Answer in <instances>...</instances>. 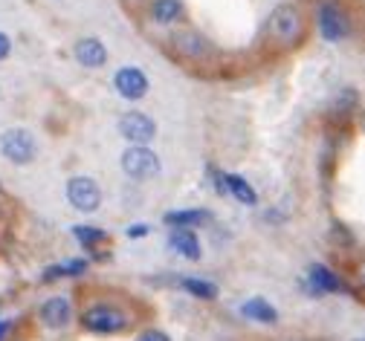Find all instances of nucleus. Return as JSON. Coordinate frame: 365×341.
Here are the masks:
<instances>
[{
	"mask_svg": "<svg viewBox=\"0 0 365 341\" xmlns=\"http://www.w3.org/2000/svg\"><path fill=\"white\" fill-rule=\"evenodd\" d=\"M316 26H319V35H322L325 41H331V43L345 41L351 35V18L336 0H322V4H319Z\"/></svg>",
	"mask_w": 365,
	"mask_h": 341,
	"instance_id": "obj_7",
	"label": "nucleus"
},
{
	"mask_svg": "<svg viewBox=\"0 0 365 341\" xmlns=\"http://www.w3.org/2000/svg\"><path fill=\"white\" fill-rule=\"evenodd\" d=\"M226 194H232V197L238 203H244V206H255L258 203L255 188L244 177H238V174H226Z\"/></svg>",
	"mask_w": 365,
	"mask_h": 341,
	"instance_id": "obj_18",
	"label": "nucleus"
},
{
	"mask_svg": "<svg viewBox=\"0 0 365 341\" xmlns=\"http://www.w3.org/2000/svg\"><path fill=\"white\" fill-rule=\"evenodd\" d=\"M38 318L47 330H67L73 324V318H76L73 301L67 295H50L47 301H41Z\"/></svg>",
	"mask_w": 365,
	"mask_h": 341,
	"instance_id": "obj_10",
	"label": "nucleus"
},
{
	"mask_svg": "<svg viewBox=\"0 0 365 341\" xmlns=\"http://www.w3.org/2000/svg\"><path fill=\"white\" fill-rule=\"evenodd\" d=\"M168 46L174 58L186 64H209L215 58V43L192 26H174V32L168 35Z\"/></svg>",
	"mask_w": 365,
	"mask_h": 341,
	"instance_id": "obj_3",
	"label": "nucleus"
},
{
	"mask_svg": "<svg viewBox=\"0 0 365 341\" xmlns=\"http://www.w3.org/2000/svg\"><path fill=\"white\" fill-rule=\"evenodd\" d=\"M113 90L122 95L125 102H143L148 90H151V81L145 75L143 67H133V64H125L113 73Z\"/></svg>",
	"mask_w": 365,
	"mask_h": 341,
	"instance_id": "obj_9",
	"label": "nucleus"
},
{
	"mask_svg": "<svg viewBox=\"0 0 365 341\" xmlns=\"http://www.w3.org/2000/svg\"><path fill=\"white\" fill-rule=\"evenodd\" d=\"M136 341H171V338H168L163 330H157V327H148V330H145L140 338H136Z\"/></svg>",
	"mask_w": 365,
	"mask_h": 341,
	"instance_id": "obj_21",
	"label": "nucleus"
},
{
	"mask_svg": "<svg viewBox=\"0 0 365 341\" xmlns=\"http://www.w3.org/2000/svg\"><path fill=\"white\" fill-rule=\"evenodd\" d=\"M0 154L12 165H32L38 157V139L26 127H9L0 133Z\"/></svg>",
	"mask_w": 365,
	"mask_h": 341,
	"instance_id": "obj_5",
	"label": "nucleus"
},
{
	"mask_svg": "<svg viewBox=\"0 0 365 341\" xmlns=\"http://www.w3.org/2000/svg\"><path fill=\"white\" fill-rule=\"evenodd\" d=\"M90 261L87 258H76V261H67V263H58V266H50L47 272H43V278L53 280V278H76L81 272H87Z\"/></svg>",
	"mask_w": 365,
	"mask_h": 341,
	"instance_id": "obj_20",
	"label": "nucleus"
},
{
	"mask_svg": "<svg viewBox=\"0 0 365 341\" xmlns=\"http://www.w3.org/2000/svg\"><path fill=\"white\" fill-rule=\"evenodd\" d=\"M6 332H9V321H0V341H4Z\"/></svg>",
	"mask_w": 365,
	"mask_h": 341,
	"instance_id": "obj_24",
	"label": "nucleus"
},
{
	"mask_svg": "<svg viewBox=\"0 0 365 341\" xmlns=\"http://www.w3.org/2000/svg\"><path fill=\"white\" fill-rule=\"evenodd\" d=\"M307 35V18L296 4H282L267 21V41L276 50H296Z\"/></svg>",
	"mask_w": 365,
	"mask_h": 341,
	"instance_id": "obj_1",
	"label": "nucleus"
},
{
	"mask_svg": "<svg viewBox=\"0 0 365 341\" xmlns=\"http://www.w3.org/2000/svg\"><path fill=\"white\" fill-rule=\"evenodd\" d=\"M73 234L78 237V243L90 252V258H105V252H99V246H108V231L96 229V226H73Z\"/></svg>",
	"mask_w": 365,
	"mask_h": 341,
	"instance_id": "obj_15",
	"label": "nucleus"
},
{
	"mask_svg": "<svg viewBox=\"0 0 365 341\" xmlns=\"http://www.w3.org/2000/svg\"><path fill=\"white\" fill-rule=\"evenodd\" d=\"M78 321L93 335H119L133 324V315L116 301H93L81 310Z\"/></svg>",
	"mask_w": 365,
	"mask_h": 341,
	"instance_id": "obj_2",
	"label": "nucleus"
},
{
	"mask_svg": "<svg viewBox=\"0 0 365 341\" xmlns=\"http://www.w3.org/2000/svg\"><path fill=\"white\" fill-rule=\"evenodd\" d=\"M119 162H122L125 177L136 179V182H148V179H157L163 174V159L148 148V145H128Z\"/></svg>",
	"mask_w": 365,
	"mask_h": 341,
	"instance_id": "obj_4",
	"label": "nucleus"
},
{
	"mask_svg": "<svg viewBox=\"0 0 365 341\" xmlns=\"http://www.w3.org/2000/svg\"><path fill=\"white\" fill-rule=\"evenodd\" d=\"M73 58H76V64L84 67V70H102V67L108 64V46H105L99 38H93V35L78 38V41L73 43Z\"/></svg>",
	"mask_w": 365,
	"mask_h": 341,
	"instance_id": "obj_12",
	"label": "nucleus"
},
{
	"mask_svg": "<svg viewBox=\"0 0 365 341\" xmlns=\"http://www.w3.org/2000/svg\"><path fill=\"white\" fill-rule=\"evenodd\" d=\"M354 341H365V338H354Z\"/></svg>",
	"mask_w": 365,
	"mask_h": 341,
	"instance_id": "obj_28",
	"label": "nucleus"
},
{
	"mask_svg": "<svg viewBox=\"0 0 365 341\" xmlns=\"http://www.w3.org/2000/svg\"><path fill=\"white\" fill-rule=\"evenodd\" d=\"M116 130L119 136L128 142V145H151L157 139V122L143 113V110H125L116 122Z\"/></svg>",
	"mask_w": 365,
	"mask_h": 341,
	"instance_id": "obj_8",
	"label": "nucleus"
},
{
	"mask_svg": "<svg viewBox=\"0 0 365 341\" xmlns=\"http://www.w3.org/2000/svg\"><path fill=\"white\" fill-rule=\"evenodd\" d=\"M64 194H67V203L81 214H93L102 206V185L93 177H84V174L70 177Z\"/></svg>",
	"mask_w": 365,
	"mask_h": 341,
	"instance_id": "obj_6",
	"label": "nucleus"
},
{
	"mask_svg": "<svg viewBox=\"0 0 365 341\" xmlns=\"http://www.w3.org/2000/svg\"><path fill=\"white\" fill-rule=\"evenodd\" d=\"M362 130H365V116H362Z\"/></svg>",
	"mask_w": 365,
	"mask_h": 341,
	"instance_id": "obj_26",
	"label": "nucleus"
},
{
	"mask_svg": "<svg viewBox=\"0 0 365 341\" xmlns=\"http://www.w3.org/2000/svg\"><path fill=\"white\" fill-rule=\"evenodd\" d=\"M168 246L171 252L182 255V258H189V261H200V240L195 234V229H171V237H168Z\"/></svg>",
	"mask_w": 365,
	"mask_h": 341,
	"instance_id": "obj_13",
	"label": "nucleus"
},
{
	"mask_svg": "<svg viewBox=\"0 0 365 341\" xmlns=\"http://www.w3.org/2000/svg\"><path fill=\"white\" fill-rule=\"evenodd\" d=\"M12 56V38L6 32H0V61H6Z\"/></svg>",
	"mask_w": 365,
	"mask_h": 341,
	"instance_id": "obj_23",
	"label": "nucleus"
},
{
	"mask_svg": "<svg viewBox=\"0 0 365 341\" xmlns=\"http://www.w3.org/2000/svg\"><path fill=\"white\" fill-rule=\"evenodd\" d=\"M241 313L250 318V321H258V324H276L279 321V313L269 301L264 298H250L241 304Z\"/></svg>",
	"mask_w": 365,
	"mask_h": 341,
	"instance_id": "obj_17",
	"label": "nucleus"
},
{
	"mask_svg": "<svg viewBox=\"0 0 365 341\" xmlns=\"http://www.w3.org/2000/svg\"><path fill=\"white\" fill-rule=\"evenodd\" d=\"M307 280H310V286H313L316 292H342V289H345L342 278L334 275V272H331L328 266H322V263H313V266L307 269Z\"/></svg>",
	"mask_w": 365,
	"mask_h": 341,
	"instance_id": "obj_16",
	"label": "nucleus"
},
{
	"mask_svg": "<svg viewBox=\"0 0 365 341\" xmlns=\"http://www.w3.org/2000/svg\"><path fill=\"white\" fill-rule=\"evenodd\" d=\"M359 283H362V286H365V261H362V263H359Z\"/></svg>",
	"mask_w": 365,
	"mask_h": 341,
	"instance_id": "obj_25",
	"label": "nucleus"
},
{
	"mask_svg": "<svg viewBox=\"0 0 365 341\" xmlns=\"http://www.w3.org/2000/svg\"><path fill=\"white\" fill-rule=\"evenodd\" d=\"M165 226H171V229H195V226H206L209 220H212V211L209 209H174V211H168L165 217Z\"/></svg>",
	"mask_w": 365,
	"mask_h": 341,
	"instance_id": "obj_14",
	"label": "nucleus"
},
{
	"mask_svg": "<svg viewBox=\"0 0 365 341\" xmlns=\"http://www.w3.org/2000/svg\"><path fill=\"white\" fill-rule=\"evenodd\" d=\"M0 217H4V206H0Z\"/></svg>",
	"mask_w": 365,
	"mask_h": 341,
	"instance_id": "obj_27",
	"label": "nucleus"
},
{
	"mask_svg": "<svg viewBox=\"0 0 365 341\" xmlns=\"http://www.w3.org/2000/svg\"><path fill=\"white\" fill-rule=\"evenodd\" d=\"M148 21L163 29H174L186 21V0H148Z\"/></svg>",
	"mask_w": 365,
	"mask_h": 341,
	"instance_id": "obj_11",
	"label": "nucleus"
},
{
	"mask_svg": "<svg viewBox=\"0 0 365 341\" xmlns=\"http://www.w3.org/2000/svg\"><path fill=\"white\" fill-rule=\"evenodd\" d=\"M148 231H151V229H148L145 223H133V226H128V229H125V234H128L130 240H140V237H145Z\"/></svg>",
	"mask_w": 365,
	"mask_h": 341,
	"instance_id": "obj_22",
	"label": "nucleus"
},
{
	"mask_svg": "<svg viewBox=\"0 0 365 341\" xmlns=\"http://www.w3.org/2000/svg\"><path fill=\"white\" fill-rule=\"evenodd\" d=\"M180 286L200 301H215L217 298V286L206 278H180Z\"/></svg>",
	"mask_w": 365,
	"mask_h": 341,
	"instance_id": "obj_19",
	"label": "nucleus"
}]
</instances>
